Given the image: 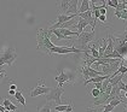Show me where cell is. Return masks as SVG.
<instances>
[{"label":"cell","instance_id":"cell-1","mask_svg":"<svg viewBox=\"0 0 127 112\" xmlns=\"http://www.w3.org/2000/svg\"><path fill=\"white\" fill-rule=\"evenodd\" d=\"M51 35H52V31L49 28L39 29L36 31V44H38L36 45V49L46 53V54H49V56H50V51L56 46L50 40Z\"/></svg>","mask_w":127,"mask_h":112},{"label":"cell","instance_id":"cell-2","mask_svg":"<svg viewBox=\"0 0 127 112\" xmlns=\"http://www.w3.org/2000/svg\"><path fill=\"white\" fill-rule=\"evenodd\" d=\"M16 58H17V53H16V49L13 47H7L5 51L0 52V70H1V66L5 65V64L12 66Z\"/></svg>","mask_w":127,"mask_h":112},{"label":"cell","instance_id":"cell-3","mask_svg":"<svg viewBox=\"0 0 127 112\" xmlns=\"http://www.w3.org/2000/svg\"><path fill=\"white\" fill-rule=\"evenodd\" d=\"M64 93L63 87H55L51 88L50 93L46 95V103H55L56 105H64V101L62 100V95Z\"/></svg>","mask_w":127,"mask_h":112},{"label":"cell","instance_id":"cell-4","mask_svg":"<svg viewBox=\"0 0 127 112\" xmlns=\"http://www.w3.org/2000/svg\"><path fill=\"white\" fill-rule=\"evenodd\" d=\"M51 90V87H47L45 86V82H44V78H40L38 81V86L30 90V98H35V96H39V95H47Z\"/></svg>","mask_w":127,"mask_h":112},{"label":"cell","instance_id":"cell-5","mask_svg":"<svg viewBox=\"0 0 127 112\" xmlns=\"http://www.w3.org/2000/svg\"><path fill=\"white\" fill-rule=\"evenodd\" d=\"M53 53L57 54H69V53H75V54H81L84 53L81 49H78L76 47H64V46H55L51 51H50V56H52Z\"/></svg>","mask_w":127,"mask_h":112},{"label":"cell","instance_id":"cell-6","mask_svg":"<svg viewBox=\"0 0 127 112\" xmlns=\"http://www.w3.org/2000/svg\"><path fill=\"white\" fill-rule=\"evenodd\" d=\"M55 81L58 83V87H63L64 83L69 82V75L67 72H64L62 69H59V74L55 77Z\"/></svg>","mask_w":127,"mask_h":112},{"label":"cell","instance_id":"cell-7","mask_svg":"<svg viewBox=\"0 0 127 112\" xmlns=\"http://www.w3.org/2000/svg\"><path fill=\"white\" fill-rule=\"evenodd\" d=\"M87 25H91V23L86 21V19H82V18H79V21L76 22V25H75V28L78 29V34L80 35L81 33H84V29L86 28Z\"/></svg>","mask_w":127,"mask_h":112},{"label":"cell","instance_id":"cell-8","mask_svg":"<svg viewBox=\"0 0 127 112\" xmlns=\"http://www.w3.org/2000/svg\"><path fill=\"white\" fill-rule=\"evenodd\" d=\"M53 110L56 112H74L71 103H69L68 105H55Z\"/></svg>","mask_w":127,"mask_h":112},{"label":"cell","instance_id":"cell-9","mask_svg":"<svg viewBox=\"0 0 127 112\" xmlns=\"http://www.w3.org/2000/svg\"><path fill=\"white\" fill-rule=\"evenodd\" d=\"M108 46L105 48V52L103 54V58H107L109 54H111L114 52V41H113V36H108Z\"/></svg>","mask_w":127,"mask_h":112},{"label":"cell","instance_id":"cell-10","mask_svg":"<svg viewBox=\"0 0 127 112\" xmlns=\"http://www.w3.org/2000/svg\"><path fill=\"white\" fill-rule=\"evenodd\" d=\"M55 30H57L61 35H63V36H65V37L79 36L78 31H71L70 29H55Z\"/></svg>","mask_w":127,"mask_h":112},{"label":"cell","instance_id":"cell-11","mask_svg":"<svg viewBox=\"0 0 127 112\" xmlns=\"http://www.w3.org/2000/svg\"><path fill=\"white\" fill-rule=\"evenodd\" d=\"M15 99L18 101V103L26 109V98L23 96V94H22V89H17L16 90V94H15Z\"/></svg>","mask_w":127,"mask_h":112},{"label":"cell","instance_id":"cell-12","mask_svg":"<svg viewBox=\"0 0 127 112\" xmlns=\"http://www.w3.org/2000/svg\"><path fill=\"white\" fill-rule=\"evenodd\" d=\"M90 6H91L90 0H82L80 4V7H79V13H84V12L90 11Z\"/></svg>","mask_w":127,"mask_h":112},{"label":"cell","instance_id":"cell-13","mask_svg":"<svg viewBox=\"0 0 127 112\" xmlns=\"http://www.w3.org/2000/svg\"><path fill=\"white\" fill-rule=\"evenodd\" d=\"M52 111V103H46L41 107H38V112H51Z\"/></svg>","mask_w":127,"mask_h":112},{"label":"cell","instance_id":"cell-14","mask_svg":"<svg viewBox=\"0 0 127 112\" xmlns=\"http://www.w3.org/2000/svg\"><path fill=\"white\" fill-rule=\"evenodd\" d=\"M115 17L122 21H127V9L124 11H115Z\"/></svg>","mask_w":127,"mask_h":112},{"label":"cell","instance_id":"cell-15","mask_svg":"<svg viewBox=\"0 0 127 112\" xmlns=\"http://www.w3.org/2000/svg\"><path fill=\"white\" fill-rule=\"evenodd\" d=\"M103 106H93V107H86V112H102Z\"/></svg>","mask_w":127,"mask_h":112},{"label":"cell","instance_id":"cell-16","mask_svg":"<svg viewBox=\"0 0 127 112\" xmlns=\"http://www.w3.org/2000/svg\"><path fill=\"white\" fill-rule=\"evenodd\" d=\"M122 101H124L122 99H113L111 101H109V105H111V106L116 107V106H119V105L122 103Z\"/></svg>","mask_w":127,"mask_h":112},{"label":"cell","instance_id":"cell-17","mask_svg":"<svg viewBox=\"0 0 127 112\" xmlns=\"http://www.w3.org/2000/svg\"><path fill=\"white\" fill-rule=\"evenodd\" d=\"M114 106H111V105H109V104H105V105H103V111L105 112H113L114 111Z\"/></svg>","mask_w":127,"mask_h":112},{"label":"cell","instance_id":"cell-18","mask_svg":"<svg viewBox=\"0 0 127 112\" xmlns=\"http://www.w3.org/2000/svg\"><path fill=\"white\" fill-rule=\"evenodd\" d=\"M91 94H92V96L95 98V99H97V98H99L100 96V90H98V89H96V88H93L92 90H91Z\"/></svg>","mask_w":127,"mask_h":112},{"label":"cell","instance_id":"cell-19","mask_svg":"<svg viewBox=\"0 0 127 112\" xmlns=\"http://www.w3.org/2000/svg\"><path fill=\"white\" fill-rule=\"evenodd\" d=\"M105 4L109 5V6H111V7H115V9H116L117 4H119V0H108Z\"/></svg>","mask_w":127,"mask_h":112},{"label":"cell","instance_id":"cell-20","mask_svg":"<svg viewBox=\"0 0 127 112\" xmlns=\"http://www.w3.org/2000/svg\"><path fill=\"white\" fill-rule=\"evenodd\" d=\"M116 37L117 39H120V40H122V41H125V42H127V28L121 35H116Z\"/></svg>","mask_w":127,"mask_h":112},{"label":"cell","instance_id":"cell-21","mask_svg":"<svg viewBox=\"0 0 127 112\" xmlns=\"http://www.w3.org/2000/svg\"><path fill=\"white\" fill-rule=\"evenodd\" d=\"M117 87H119V89H120V90H125V92H126V90H127V88H126V84L124 83L122 81H120V82L117 83Z\"/></svg>","mask_w":127,"mask_h":112},{"label":"cell","instance_id":"cell-22","mask_svg":"<svg viewBox=\"0 0 127 112\" xmlns=\"http://www.w3.org/2000/svg\"><path fill=\"white\" fill-rule=\"evenodd\" d=\"M11 104V100H9V99H2V106L6 109V107H9Z\"/></svg>","mask_w":127,"mask_h":112},{"label":"cell","instance_id":"cell-23","mask_svg":"<svg viewBox=\"0 0 127 112\" xmlns=\"http://www.w3.org/2000/svg\"><path fill=\"white\" fill-rule=\"evenodd\" d=\"M98 19H99L102 23H105V22H107V16H99V18Z\"/></svg>","mask_w":127,"mask_h":112},{"label":"cell","instance_id":"cell-24","mask_svg":"<svg viewBox=\"0 0 127 112\" xmlns=\"http://www.w3.org/2000/svg\"><path fill=\"white\" fill-rule=\"evenodd\" d=\"M95 88L98 89V90H100V89H102V82H99V83H95Z\"/></svg>","mask_w":127,"mask_h":112},{"label":"cell","instance_id":"cell-25","mask_svg":"<svg viewBox=\"0 0 127 112\" xmlns=\"http://www.w3.org/2000/svg\"><path fill=\"white\" fill-rule=\"evenodd\" d=\"M10 90H17V86L15 83H11L10 84Z\"/></svg>","mask_w":127,"mask_h":112},{"label":"cell","instance_id":"cell-26","mask_svg":"<svg viewBox=\"0 0 127 112\" xmlns=\"http://www.w3.org/2000/svg\"><path fill=\"white\" fill-rule=\"evenodd\" d=\"M5 76H6L5 74H1V75H0V82H1V81H2L4 78H5Z\"/></svg>","mask_w":127,"mask_h":112},{"label":"cell","instance_id":"cell-27","mask_svg":"<svg viewBox=\"0 0 127 112\" xmlns=\"http://www.w3.org/2000/svg\"><path fill=\"white\" fill-rule=\"evenodd\" d=\"M9 94H10V95H15V94H16V90H9Z\"/></svg>","mask_w":127,"mask_h":112},{"label":"cell","instance_id":"cell-28","mask_svg":"<svg viewBox=\"0 0 127 112\" xmlns=\"http://www.w3.org/2000/svg\"><path fill=\"white\" fill-rule=\"evenodd\" d=\"M122 99H126V100H127V90H126V93L122 95Z\"/></svg>","mask_w":127,"mask_h":112},{"label":"cell","instance_id":"cell-29","mask_svg":"<svg viewBox=\"0 0 127 112\" xmlns=\"http://www.w3.org/2000/svg\"><path fill=\"white\" fill-rule=\"evenodd\" d=\"M1 74H6V71H5L4 69H1V70H0V75H1Z\"/></svg>","mask_w":127,"mask_h":112},{"label":"cell","instance_id":"cell-30","mask_svg":"<svg viewBox=\"0 0 127 112\" xmlns=\"http://www.w3.org/2000/svg\"><path fill=\"white\" fill-rule=\"evenodd\" d=\"M125 110H127V105H126V106H125Z\"/></svg>","mask_w":127,"mask_h":112},{"label":"cell","instance_id":"cell-31","mask_svg":"<svg viewBox=\"0 0 127 112\" xmlns=\"http://www.w3.org/2000/svg\"><path fill=\"white\" fill-rule=\"evenodd\" d=\"M124 65H125V66H126V69H127V64H124Z\"/></svg>","mask_w":127,"mask_h":112},{"label":"cell","instance_id":"cell-32","mask_svg":"<svg viewBox=\"0 0 127 112\" xmlns=\"http://www.w3.org/2000/svg\"><path fill=\"white\" fill-rule=\"evenodd\" d=\"M102 112H105V111H102Z\"/></svg>","mask_w":127,"mask_h":112}]
</instances>
